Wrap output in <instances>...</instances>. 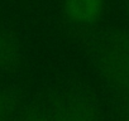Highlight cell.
<instances>
[{
	"label": "cell",
	"mask_w": 129,
	"mask_h": 121,
	"mask_svg": "<svg viewBox=\"0 0 129 121\" xmlns=\"http://www.w3.org/2000/svg\"><path fill=\"white\" fill-rule=\"evenodd\" d=\"M67 14L79 22H91L101 12V0H66Z\"/></svg>",
	"instance_id": "cell-1"
}]
</instances>
